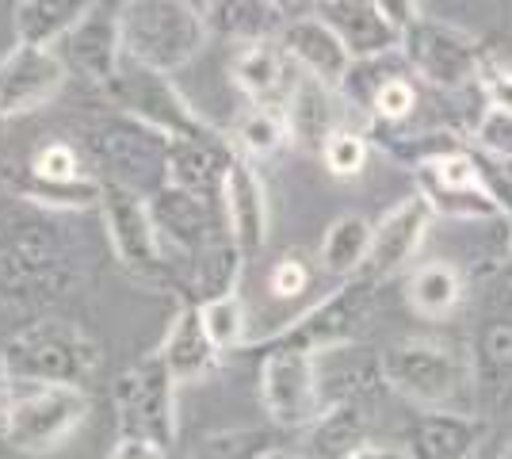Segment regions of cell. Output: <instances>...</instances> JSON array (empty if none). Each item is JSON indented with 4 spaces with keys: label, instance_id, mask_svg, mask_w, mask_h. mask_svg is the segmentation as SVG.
Segmentation results:
<instances>
[{
    "label": "cell",
    "instance_id": "obj_32",
    "mask_svg": "<svg viewBox=\"0 0 512 459\" xmlns=\"http://www.w3.org/2000/svg\"><path fill=\"white\" fill-rule=\"evenodd\" d=\"M371 230H375V222H367L363 215H341V219L329 222L318 249L321 268L337 280L360 276L367 268V257H371Z\"/></svg>",
    "mask_w": 512,
    "mask_h": 459
},
{
    "label": "cell",
    "instance_id": "obj_39",
    "mask_svg": "<svg viewBox=\"0 0 512 459\" xmlns=\"http://www.w3.org/2000/svg\"><path fill=\"white\" fill-rule=\"evenodd\" d=\"M27 169L43 180H81L85 173V161H81V150L65 138H54V142H43L39 150L31 153Z\"/></svg>",
    "mask_w": 512,
    "mask_h": 459
},
{
    "label": "cell",
    "instance_id": "obj_37",
    "mask_svg": "<svg viewBox=\"0 0 512 459\" xmlns=\"http://www.w3.org/2000/svg\"><path fill=\"white\" fill-rule=\"evenodd\" d=\"M272 448V437L264 429H218L199 440L192 459H260Z\"/></svg>",
    "mask_w": 512,
    "mask_h": 459
},
{
    "label": "cell",
    "instance_id": "obj_12",
    "mask_svg": "<svg viewBox=\"0 0 512 459\" xmlns=\"http://www.w3.org/2000/svg\"><path fill=\"white\" fill-rule=\"evenodd\" d=\"M176 379L165 368V360L150 352L146 360H138L134 368L115 379L111 402H115V421H119V437H142L153 440L161 448L176 444L180 421H176Z\"/></svg>",
    "mask_w": 512,
    "mask_h": 459
},
{
    "label": "cell",
    "instance_id": "obj_43",
    "mask_svg": "<svg viewBox=\"0 0 512 459\" xmlns=\"http://www.w3.org/2000/svg\"><path fill=\"white\" fill-rule=\"evenodd\" d=\"M111 459H169V448H161V444L142 437H119Z\"/></svg>",
    "mask_w": 512,
    "mask_h": 459
},
{
    "label": "cell",
    "instance_id": "obj_41",
    "mask_svg": "<svg viewBox=\"0 0 512 459\" xmlns=\"http://www.w3.org/2000/svg\"><path fill=\"white\" fill-rule=\"evenodd\" d=\"M478 92H482L486 108L512 111V69L490 58V62L482 66V77H478Z\"/></svg>",
    "mask_w": 512,
    "mask_h": 459
},
{
    "label": "cell",
    "instance_id": "obj_24",
    "mask_svg": "<svg viewBox=\"0 0 512 459\" xmlns=\"http://www.w3.org/2000/svg\"><path fill=\"white\" fill-rule=\"evenodd\" d=\"M123 39H119V20L92 12L69 39H65V66H73L85 81L96 88H111V81L123 69Z\"/></svg>",
    "mask_w": 512,
    "mask_h": 459
},
{
    "label": "cell",
    "instance_id": "obj_15",
    "mask_svg": "<svg viewBox=\"0 0 512 459\" xmlns=\"http://www.w3.org/2000/svg\"><path fill=\"white\" fill-rule=\"evenodd\" d=\"M470 387L482 417L512 406V287L486 303L470 337Z\"/></svg>",
    "mask_w": 512,
    "mask_h": 459
},
{
    "label": "cell",
    "instance_id": "obj_17",
    "mask_svg": "<svg viewBox=\"0 0 512 459\" xmlns=\"http://www.w3.org/2000/svg\"><path fill=\"white\" fill-rule=\"evenodd\" d=\"M432 207L425 203V196H406L398 199L383 219L375 222L371 230V257H367V276L371 280H390L398 276L406 264H413L417 249L425 245V234L432 226Z\"/></svg>",
    "mask_w": 512,
    "mask_h": 459
},
{
    "label": "cell",
    "instance_id": "obj_25",
    "mask_svg": "<svg viewBox=\"0 0 512 459\" xmlns=\"http://www.w3.org/2000/svg\"><path fill=\"white\" fill-rule=\"evenodd\" d=\"M207 31L237 46L279 43L291 16H283L279 0H211L203 8Z\"/></svg>",
    "mask_w": 512,
    "mask_h": 459
},
{
    "label": "cell",
    "instance_id": "obj_1",
    "mask_svg": "<svg viewBox=\"0 0 512 459\" xmlns=\"http://www.w3.org/2000/svg\"><path fill=\"white\" fill-rule=\"evenodd\" d=\"M85 280V257L50 215L0 219V303H58Z\"/></svg>",
    "mask_w": 512,
    "mask_h": 459
},
{
    "label": "cell",
    "instance_id": "obj_3",
    "mask_svg": "<svg viewBox=\"0 0 512 459\" xmlns=\"http://www.w3.org/2000/svg\"><path fill=\"white\" fill-rule=\"evenodd\" d=\"M123 58L153 73H180L207 43V20L192 0H123L115 12Z\"/></svg>",
    "mask_w": 512,
    "mask_h": 459
},
{
    "label": "cell",
    "instance_id": "obj_18",
    "mask_svg": "<svg viewBox=\"0 0 512 459\" xmlns=\"http://www.w3.org/2000/svg\"><path fill=\"white\" fill-rule=\"evenodd\" d=\"M222 219L245 261L268 245V188L260 169L237 150L222 180Z\"/></svg>",
    "mask_w": 512,
    "mask_h": 459
},
{
    "label": "cell",
    "instance_id": "obj_34",
    "mask_svg": "<svg viewBox=\"0 0 512 459\" xmlns=\"http://www.w3.org/2000/svg\"><path fill=\"white\" fill-rule=\"evenodd\" d=\"M199 314H203V326H207L211 345L222 352V356H226V352L249 349V314H245V303H241L237 291L199 303Z\"/></svg>",
    "mask_w": 512,
    "mask_h": 459
},
{
    "label": "cell",
    "instance_id": "obj_20",
    "mask_svg": "<svg viewBox=\"0 0 512 459\" xmlns=\"http://www.w3.org/2000/svg\"><path fill=\"white\" fill-rule=\"evenodd\" d=\"M279 50L291 58V66L299 69V73L314 77V81H325V85L333 88H341V81L348 77L352 62H356L348 54V46L333 35V27L321 23L314 12L287 20L283 35H279Z\"/></svg>",
    "mask_w": 512,
    "mask_h": 459
},
{
    "label": "cell",
    "instance_id": "obj_30",
    "mask_svg": "<svg viewBox=\"0 0 512 459\" xmlns=\"http://www.w3.org/2000/svg\"><path fill=\"white\" fill-rule=\"evenodd\" d=\"M96 8L100 0H20L12 16L16 43L54 50V43L69 39Z\"/></svg>",
    "mask_w": 512,
    "mask_h": 459
},
{
    "label": "cell",
    "instance_id": "obj_29",
    "mask_svg": "<svg viewBox=\"0 0 512 459\" xmlns=\"http://www.w3.org/2000/svg\"><path fill=\"white\" fill-rule=\"evenodd\" d=\"M0 176H4L8 192H16L23 203H31L35 211H46V215H58V211H92L104 199V180L92 173L81 176V180H43V176H35L23 165L20 173L4 169Z\"/></svg>",
    "mask_w": 512,
    "mask_h": 459
},
{
    "label": "cell",
    "instance_id": "obj_16",
    "mask_svg": "<svg viewBox=\"0 0 512 459\" xmlns=\"http://www.w3.org/2000/svg\"><path fill=\"white\" fill-rule=\"evenodd\" d=\"M69 66L58 50L16 43L0 58V111L4 119H20L46 108L62 92Z\"/></svg>",
    "mask_w": 512,
    "mask_h": 459
},
{
    "label": "cell",
    "instance_id": "obj_31",
    "mask_svg": "<svg viewBox=\"0 0 512 459\" xmlns=\"http://www.w3.org/2000/svg\"><path fill=\"white\" fill-rule=\"evenodd\" d=\"M463 272L451 261H425L409 272L406 306L425 322H444L463 303Z\"/></svg>",
    "mask_w": 512,
    "mask_h": 459
},
{
    "label": "cell",
    "instance_id": "obj_4",
    "mask_svg": "<svg viewBox=\"0 0 512 459\" xmlns=\"http://www.w3.org/2000/svg\"><path fill=\"white\" fill-rule=\"evenodd\" d=\"M4 364L12 383H43V387H77L85 391L100 372V345L77 322L39 318L23 326L4 345Z\"/></svg>",
    "mask_w": 512,
    "mask_h": 459
},
{
    "label": "cell",
    "instance_id": "obj_40",
    "mask_svg": "<svg viewBox=\"0 0 512 459\" xmlns=\"http://www.w3.org/2000/svg\"><path fill=\"white\" fill-rule=\"evenodd\" d=\"M310 284H314V268H310V261H302V253L279 257L268 272V287L279 299H295L302 291H310Z\"/></svg>",
    "mask_w": 512,
    "mask_h": 459
},
{
    "label": "cell",
    "instance_id": "obj_2",
    "mask_svg": "<svg viewBox=\"0 0 512 459\" xmlns=\"http://www.w3.org/2000/svg\"><path fill=\"white\" fill-rule=\"evenodd\" d=\"M81 146L104 184L127 188L142 199H153L169 184L172 142L127 111L111 108L92 115L81 127Z\"/></svg>",
    "mask_w": 512,
    "mask_h": 459
},
{
    "label": "cell",
    "instance_id": "obj_35",
    "mask_svg": "<svg viewBox=\"0 0 512 459\" xmlns=\"http://www.w3.org/2000/svg\"><path fill=\"white\" fill-rule=\"evenodd\" d=\"M413 111H417V77L406 69L379 88L367 111V127H406Z\"/></svg>",
    "mask_w": 512,
    "mask_h": 459
},
{
    "label": "cell",
    "instance_id": "obj_44",
    "mask_svg": "<svg viewBox=\"0 0 512 459\" xmlns=\"http://www.w3.org/2000/svg\"><path fill=\"white\" fill-rule=\"evenodd\" d=\"M348 459H409L406 444H363V448H356Z\"/></svg>",
    "mask_w": 512,
    "mask_h": 459
},
{
    "label": "cell",
    "instance_id": "obj_50",
    "mask_svg": "<svg viewBox=\"0 0 512 459\" xmlns=\"http://www.w3.org/2000/svg\"><path fill=\"white\" fill-rule=\"evenodd\" d=\"M279 4H287V0H279Z\"/></svg>",
    "mask_w": 512,
    "mask_h": 459
},
{
    "label": "cell",
    "instance_id": "obj_11",
    "mask_svg": "<svg viewBox=\"0 0 512 459\" xmlns=\"http://www.w3.org/2000/svg\"><path fill=\"white\" fill-rule=\"evenodd\" d=\"M100 215L107 226V241L115 261L127 268L130 280L146 287H176V272H172L165 245L157 238V226L150 215V199L134 196L127 188L104 184V199H100ZM180 291V287H176Z\"/></svg>",
    "mask_w": 512,
    "mask_h": 459
},
{
    "label": "cell",
    "instance_id": "obj_48",
    "mask_svg": "<svg viewBox=\"0 0 512 459\" xmlns=\"http://www.w3.org/2000/svg\"><path fill=\"white\" fill-rule=\"evenodd\" d=\"M501 459H512V444H509V448H505V456H501Z\"/></svg>",
    "mask_w": 512,
    "mask_h": 459
},
{
    "label": "cell",
    "instance_id": "obj_10",
    "mask_svg": "<svg viewBox=\"0 0 512 459\" xmlns=\"http://www.w3.org/2000/svg\"><path fill=\"white\" fill-rule=\"evenodd\" d=\"M111 108L127 111L134 119L150 123L153 131H161L169 142H218L222 134L180 96V88L172 85V77L153 73L134 62H123L119 77L107 88Z\"/></svg>",
    "mask_w": 512,
    "mask_h": 459
},
{
    "label": "cell",
    "instance_id": "obj_42",
    "mask_svg": "<svg viewBox=\"0 0 512 459\" xmlns=\"http://www.w3.org/2000/svg\"><path fill=\"white\" fill-rule=\"evenodd\" d=\"M375 8H379V16H383L398 35H406L413 23L421 20V0H371Z\"/></svg>",
    "mask_w": 512,
    "mask_h": 459
},
{
    "label": "cell",
    "instance_id": "obj_9",
    "mask_svg": "<svg viewBox=\"0 0 512 459\" xmlns=\"http://www.w3.org/2000/svg\"><path fill=\"white\" fill-rule=\"evenodd\" d=\"M88 421V394L77 387H43V383H16L4 444L23 456L58 452Z\"/></svg>",
    "mask_w": 512,
    "mask_h": 459
},
{
    "label": "cell",
    "instance_id": "obj_19",
    "mask_svg": "<svg viewBox=\"0 0 512 459\" xmlns=\"http://www.w3.org/2000/svg\"><path fill=\"white\" fill-rule=\"evenodd\" d=\"M344 108H348V104H344L341 88L299 73V81H295L287 104H283L287 127H291V142H295L299 150H310L321 157L325 142L341 131V127H348Z\"/></svg>",
    "mask_w": 512,
    "mask_h": 459
},
{
    "label": "cell",
    "instance_id": "obj_23",
    "mask_svg": "<svg viewBox=\"0 0 512 459\" xmlns=\"http://www.w3.org/2000/svg\"><path fill=\"white\" fill-rule=\"evenodd\" d=\"M157 356L165 360V368L172 372L176 383H199L218 368L222 352L211 345L207 337V326H203V314H199V303H180V310L172 314L169 333L161 341Z\"/></svg>",
    "mask_w": 512,
    "mask_h": 459
},
{
    "label": "cell",
    "instance_id": "obj_46",
    "mask_svg": "<svg viewBox=\"0 0 512 459\" xmlns=\"http://www.w3.org/2000/svg\"><path fill=\"white\" fill-rule=\"evenodd\" d=\"M260 459H306V456H302V452H295V448H276V444H272V448H268Z\"/></svg>",
    "mask_w": 512,
    "mask_h": 459
},
{
    "label": "cell",
    "instance_id": "obj_33",
    "mask_svg": "<svg viewBox=\"0 0 512 459\" xmlns=\"http://www.w3.org/2000/svg\"><path fill=\"white\" fill-rule=\"evenodd\" d=\"M291 146V127L283 108H268V104H249V111L237 119L234 127V150L249 157L253 165L276 157Z\"/></svg>",
    "mask_w": 512,
    "mask_h": 459
},
{
    "label": "cell",
    "instance_id": "obj_8",
    "mask_svg": "<svg viewBox=\"0 0 512 459\" xmlns=\"http://www.w3.org/2000/svg\"><path fill=\"white\" fill-rule=\"evenodd\" d=\"M402 58H406L409 73L425 85L440 88V92H463V88H478L482 66L490 62L482 39H474L470 31L455 27V23L421 20L402 35Z\"/></svg>",
    "mask_w": 512,
    "mask_h": 459
},
{
    "label": "cell",
    "instance_id": "obj_45",
    "mask_svg": "<svg viewBox=\"0 0 512 459\" xmlns=\"http://www.w3.org/2000/svg\"><path fill=\"white\" fill-rule=\"evenodd\" d=\"M12 375H8V364H4V352H0V440H4V425H8V406H12Z\"/></svg>",
    "mask_w": 512,
    "mask_h": 459
},
{
    "label": "cell",
    "instance_id": "obj_27",
    "mask_svg": "<svg viewBox=\"0 0 512 459\" xmlns=\"http://www.w3.org/2000/svg\"><path fill=\"white\" fill-rule=\"evenodd\" d=\"M371 402L375 398H344L329 402L321 417L306 429V459H348L367 444L371 433Z\"/></svg>",
    "mask_w": 512,
    "mask_h": 459
},
{
    "label": "cell",
    "instance_id": "obj_21",
    "mask_svg": "<svg viewBox=\"0 0 512 459\" xmlns=\"http://www.w3.org/2000/svg\"><path fill=\"white\" fill-rule=\"evenodd\" d=\"M490 421L459 410H421L409 425V459H474Z\"/></svg>",
    "mask_w": 512,
    "mask_h": 459
},
{
    "label": "cell",
    "instance_id": "obj_36",
    "mask_svg": "<svg viewBox=\"0 0 512 459\" xmlns=\"http://www.w3.org/2000/svg\"><path fill=\"white\" fill-rule=\"evenodd\" d=\"M371 150H375V146H371L367 131L341 127V131L325 142V150H321V165L329 169V176H337V180H352V176H360L363 169H367Z\"/></svg>",
    "mask_w": 512,
    "mask_h": 459
},
{
    "label": "cell",
    "instance_id": "obj_28",
    "mask_svg": "<svg viewBox=\"0 0 512 459\" xmlns=\"http://www.w3.org/2000/svg\"><path fill=\"white\" fill-rule=\"evenodd\" d=\"M234 161V146L226 138L218 142H172L169 153V184L192 196L222 203V180Z\"/></svg>",
    "mask_w": 512,
    "mask_h": 459
},
{
    "label": "cell",
    "instance_id": "obj_13",
    "mask_svg": "<svg viewBox=\"0 0 512 459\" xmlns=\"http://www.w3.org/2000/svg\"><path fill=\"white\" fill-rule=\"evenodd\" d=\"M260 406L279 429H310L325 410V387H321L318 356L295 349L260 352V375H256Z\"/></svg>",
    "mask_w": 512,
    "mask_h": 459
},
{
    "label": "cell",
    "instance_id": "obj_38",
    "mask_svg": "<svg viewBox=\"0 0 512 459\" xmlns=\"http://www.w3.org/2000/svg\"><path fill=\"white\" fill-rule=\"evenodd\" d=\"M470 146L486 161H497L501 169L512 173V111L482 108L474 131H470Z\"/></svg>",
    "mask_w": 512,
    "mask_h": 459
},
{
    "label": "cell",
    "instance_id": "obj_49",
    "mask_svg": "<svg viewBox=\"0 0 512 459\" xmlns=\"http://www.w3.org/2000/svg\"><path fill=\"white\" fill-rule=\"evenodd\" d=\"M0 123H4V111H0Z\"/></svg>",
    "mask_w": 512,
    "mask_h": 459
},
{
    "label": "cell",
    "instance_id": "obj_26",
    "mask_svg": "<svg viewBox=\"0 0 512 459\" xmlns=\"http://www.w3.org/2000/svg\"><path fill=\"white\" fill-rule=\"evenodd\" d=\"M230 73H234V85L249 96V104H268V108H283L299 81V69L291 66L279 43L241 46Z\"/></svg>",
    "mask_w": 512,
    "mask_h": 459
},
{
    "label": "cell",
    "instance_id": "obj_14",
    "mask_svg": "<svg viewBox=\"0 0 512 459\" xmlns=\"http://www.w3.org/2000/svg\"><path fill=\"white\" fill-rule=\"evenodd\" d=\"M150 215H153V226H157V238L165 245V257H169L172 272H176V287H180L184 268L203 249H211L214 241L230 238L226 219H222V203L192 196V192L172 188V184H165L150 199Z\"/></svg>",
    "mask_w": 512,
    "mask_h": 459
},
{
    "label": "cell",
    "instance_id": "obj_5",
    "mask_svg": "<svg viewBox=\"0 0 512 459\" xmlns=\"http://www.w3.org/2000/svg\"><path fill=\"white\" fill-rule=\"evenodd\" d=\"M413 180H417V196H425L436 219L505 222V226H512V207L486 173V157L470 142L463 150L444 153V157L421 165L413 173Z\"/></svg>",
    "mask_w": 512,
    "mask_h": 459
},
{
    "label": "cell",
    "instance_id": "obj_7",
    "mask_svg": "<svg viewBox=\"0 0 512 459\" xmlns=\"http://www.w3.org/2000/svg\"><path fill=\"white\" fill-rule=\"evenodd\" d=\"M386 391L402 394L421 410H451L470 383V360L436 337H398L379 352Z\"/></svg>",
    "mask_w": 512,
    "mask_h": 459
},
{
    "label": "cell",
    "instance_id": "obj_47",
    "mask_svg": "<svg viewBox=\"0 0 512 459\" xmlns=\"http://www.w3.org/2000/svg\"><path fill=\"white\" fill-rule=\"evenodd\" d=\"M509 287H512V253H509Z\"/></svg>",
    "mask_w": 512,
    "mask_h": 459
},
{
    "label": "cell",
    "instance_id": "obj_22",
    "mask_svg": "<svg viewBox=\"0 0 512 459\" xmlns=\"http://www.w3.org/2000/svg\"><path fill=\"white\" fill-rule=\"evenodd\" d=\"M314 16L333 27L352 58H379L402 46V35L379 16L371 0H314Z\"/></svg>",
    "mask_w": 512,
    "mask_h": 459
},
{
    "label": "cell",
    "instance_id": "obj_6",
    "mask_svg": "<svg viewBox=\"0 0 512 459\" xmlns=\"http://www.w3.org/2000/svg\"><path fill=\"white\" fill-rule=\"evenodd\" d=\"M375 287H379V280H371L367 272L352 276V280H341V287L329 291L321 303H314L295 322H287L283 329L268 333L264 341H256L249 349L253 352L295 349V352H310V356L348 349L363 329H367V318H371L375 299H379Z\"/></svg>",
    "mask_w": 512,
    "mask_h": 459
}]
</instances>
